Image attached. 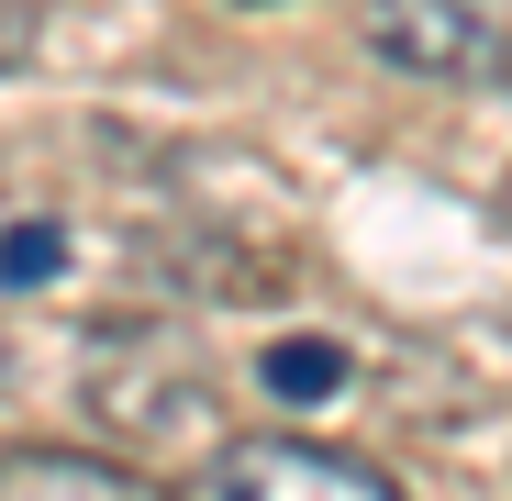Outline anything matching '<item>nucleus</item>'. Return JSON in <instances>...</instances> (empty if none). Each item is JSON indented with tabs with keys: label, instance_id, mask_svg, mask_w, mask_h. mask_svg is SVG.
I'll return each mask as SVG.
<instances>
[{
	"label": "nucleus",
	"instance_id": "nucleus-4",
	"mask_svg": "<svg viewBox=\"0 0 512 501\" xmlns=\"http://www.w3.org/2000/svg\"><path fill=\"white\" fill-rule=\"evenodd\" d=\"M256 379H268L279 401H312V390L346 379V346H334V334H279V346L256 357Z\"/></svg>",
	"mask_w": 512,
	"mask_h": 501
},
{
	"label": "nucleus",
	"instance_id": "nucleus-1",
	"mask_svg": "<svg viewBox=\"0 0 512 501\" xmlns=\"http://www.w3.org/2000/svg\"><path fill=\"white\" fill-rule=\"evenodd\" d=\"M368 45L401 78H446V90H501L512 78V23L490 0H368Z\"/></svg>",
	"mask_w": 512,
	"mask_h": 501
},
{
	"label": "nucleus",
	"instance_id": "nucleus-2",
	"mask_svg": "<svg viewBox=\"0 0 512 501\" xmlns=\"http://www.w3.org/2000/svg\"><path fill=\"white\" fill-rule=\"evenodd\" d=\"M201 490H223V501H379L390 468L357 446H323V435H234V446H212Z\"/></svg>",
	"mask_w": 512,
	"mask_h": 501
},
{
	"label": "nucleus",
	"instance_id": "nucleus-3",
	"mask_svg": "<svg viewBox=\"0 0 512 501\" xmlns=\"http://www.w3.org/2000/svg\"><path fill=\"white\" fill-rule=\"evenodd\" d=\"M34 490H67V501H134L145 479L123 457H90V446H12L0 457V501H34Z\"/></svg>",
	"mask_w": 512,
	"mask_h": 501
},
{
	"label": "nucleus",
	"instance_id": "nucleus-6",
	"mask_svg": "<svg viewBox=\"0 0 512 501\" xmlns=\"http://www.w3.org/2000/svg\"><path fill=\"white\" fill-rule=\"evenodd\" d=\"M34 67V0H0V78Z\"/></svg>",
	"mask_w": 512,
	"mask_h": 501
},
{
	"label": "nucleus",
	"instance_id": "nucleus-5",
	"mask_svg": "<svg viewBox=\"0 0 512 501\" xmlns=\"http://www.w3.org/2000/svg\"><path fill=\"white\" fill-rule=\"evenodd\" d=\"M56 268H67V234H56V223H12V234H0V290L56 279Z\"/></svg>",
	"mask_w": 512,
	"mask_h": 501
}]
</instances>
